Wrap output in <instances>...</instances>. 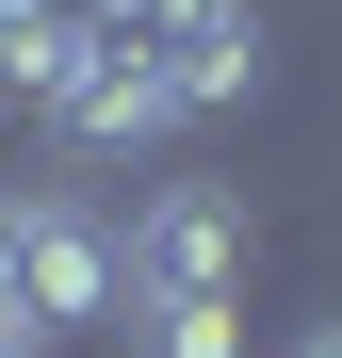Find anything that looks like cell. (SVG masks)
Instances as JSON below:
<instances>
[{
  "label": "cell",
  "mask_w": 342,
  "mask_h": 358,
  "mask_svg": "<svg viewBox=\"0 0 342 358\" xmlns=\"http://www.w3.org/2000/svg\"><path fill=\"white\" fill-rule=\"evenodd\" d=\"M114 293H131V310H245V196H228V179H163V196L114 228Z\"/></svg>",
  "instance_id": "6da1fadb"
},
{
  "label": "cell",
  "mask_w": 342,
  "mask_h": 358,
  "mask_svg": "<svg viewBox=\"0 0 342 358\" xmlns=\"http://www.w3.org/2000/svg\"><path fill=\"white\" fill-rule=\"evenodd\" d=\"M0 310H17V293H0Z\"/></svg>",
  "instance_id": "9c48e42d"
},
{
  "label": "cell",
  "mask_w": 342,
  "mask_h": 358,
  "mask_svg": "<svg viewBox=\"0 0 342 358\" xmlns=\"http://www.w3.org/2000/svg\"><path fill=\"white\" fill-rule=\"evenodd\" d=\"M294 358H342V310H326V326H310V342H294Z\"/></svg>",
  "instance_id": "ba28073f"
},
{
  "label": "cell",
  "mask_w": 342,
  "mask_h": 358,
  "mask_svg": "<svg viewBox=\"0 0 342 358\" xmlns=\"http://www.w3.org/2000/svg\"><path fill=\"white\" fill-rule=\"evenodd\" d=\"M33 114H49V131H66L82 163H147L163 131H196V114H180V98H163L147 66H114V49H98V33H66V66H49V98H33Z\"/></svg>",
  "instance_id": "277c9868"
},
{
  "label": "cell",
  "mask_w": 342,
  "mask_h": 358,
  "mask_svg": "<svg viewBox=\"0 0 342 358\" xmlns=\"http://www.w3.org/2000/svg\"><path fill=\"white\" fill-rule=\"evenodd\" d=\"M0 358H49V342H33V326H17V310H0Z\"/></svg>",
  "instance_id": "52a82bcc"
},
{
  "label": "cell",
  "mask_w": 342,
  "mask_h": 358,
  "mask_svg": "<svg viewBox=\"0 0 342 358\" xmlns=\"http://www.w3.org/2000/svg\"><path fill=\"white\" fill-rule=\"evenodd\" d=\"M0 293H17L33 342H82V326L131 310V293H114V228L82 196H0Z\"/></svg>",
  "instance_id": "3957f363"
},
{
  "label": "cell",
  "mask_w": 342,
  "mask_h": 358,
  "mask_svg": "<svg viewBox=\"0 0 342 358\" xmlns=\"http://www.w3.org/2000/svg\"><path fill=\"white\" fill-rule=\"evenodd\" d=\"M66 33H82L66 0H0V114H33V98H49V66H66Z\"/></svg>",
  "instance_id": "5b68a950"
},
{
  "label": "cell",
  "mask_w": 342,
  "mask_h": 358,
  "mask_svg": "<svg viewBox=\"0 0 342 358\" xmlns=\"http://www.w3.org/2000/svg\"><path fill=\"white\" fill-rule=\"evenodd\" d=\"M147 358H245V310H131Z\"/></svg>",
  "instance_id": "8992f818"
},
{
  "label": "cell",
  "mask_w": 342,
  "mask_h": 358,
  "mask_svg": "<svg viewBox=\"0 0 342 358\" xmlns=\"http://www.w3.org/2000/svg\"><path fill=\"white\" fill-rule=\"evenodd\" d=\"M82 33L114 66H147L180 114H245L261 98V17L245 0H82Z\"/></svg>",
  "instance_id": "7a4b0ae2"
}]
</instances>
